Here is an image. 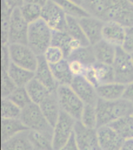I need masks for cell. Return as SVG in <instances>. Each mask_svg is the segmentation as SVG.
<instances>
[{
    "mask_svg": "<svg viewBox=\"0 0 133 150\" xmlns=\"http://www.w3.org/2000/svg\"><path fill=\"white\" fill-rule=\"evenodd\" d=\"M97 128L109 125L117 119L132 115L133 103L122 98L116 100H104L99 99L96 104Z\"/></svg>",
    "mask_w": 133,
    "mask_h": 150,
    "instance_id": "obj_1",
    "label": "cell"
},
{
    "mask_svg": "<svg viewBox=\"0 0 133 150\" xmlns=\"http://www.w3.org/2000/svg\"><path fill=\"white\" fill-rule=\"evenodd\" d=\"M129 5L127 0H83V6L90 16L104 22H117Z\"/></svg>",
    "mask_w": 133,
    "mask_h": 150,
    "instance_id": "obj_2",
    "label": "cell"
},
{
    "mask_svg": "<svg viewBox=\"0 0 133 150\" xmlns=\"http://www.w3.org/2000/svg\"><path fill=\"white\" fill-rule=\"evenodd\" d=\"M53 30L42 19L29 24L27 45L37 56H42L52 45Z\"/></svg>",
    "mask_w": 133,
    "mask_h": 150,
    "instance_id": "obj_3",
    "label": "cell"
},
{
    "mask_svg": "<svg viewBox=\"0 0 133 150\" xmlns=\"http://www.w3.org/2000/svg\"><path fill=\"white\" fill-rule=\"evenodd\" d=\"M57 97L62 112L79 121L85 103L74 92L70 86H59Z\"/></svg>",
    "mask_w": 133,
    "mask_h": 150,
    "instance_id": "obj_4",
    "label": "cell"
},
{
    "mask_svg": "<svg viewBox=\"0 0 133 150\" xmlns=\"http://www.w3.org/2000/svg\"><path fill=\"white\" fill-rule=\"evenodd\" d=\"M20 119L28 130L45 132L53 136V127L45 118L37 104L32 103L22 109Z\"/></svg>",
    "mask_w": 133,
    "mask_h": 150,
    "instance_id": "obj_5",
    "label": "cell"
},
{
    "mask_svg": "<svg viewBox=\"0 0 133 150\" xmlns=\"http://www.w3.org/2000/svg\"><path fill=\"white\" fill-rule=\"evenodd\" d=\"M115 82L126 85L133 82V58L122 47H117L112 64Z\"/></svg>",
    "mask_w": 133,
    "mask_h": 150,
    "instance_id": "obj_6",
    "label": "cell"
},
{
    "mask_svg": "<svg viewBox=\"0 0 133 150\" xmlns=\"http://www.w3.org/2000/svg\"><path fill=\"white\" fill-rule=\"evenodd\" d=\"M76 120L62 111L56 124L53 127L52 143L54 150H59L68 142L74 134Z\"/></svg>",
    "mask_w": 133,
    "mask_h": 150,
    "instance_id": "obj_7",
    "label": "cell"
},
{
    "mask_svg": "<svg viewBox=\"0 0 133 150\" xmlns=\"http://www.w3.org/2000/svg\"><path fill=\"white\" fill-rule=\"evenodd\" d=\"M11 62L21 67L35 72L38 63V56L27 45H8Z\"/></svg>",
    "mask_w": 133,
    "mask_h": 150,
    "instance_id": "obj_8",
    "label": "cell"
},
{
    "mask_svg": "<svg viewBox=\"0 0 133 150\" xmlns=\"http://www.w3.org/2000/svg\"><path fill=\"white\" fill-rule=\"evenodd\" d=\"M28 28L29 23L22 16L20 8L13 9L8 30V45H27Z\"/></svg>",
    "mask_w": 133,
    "mask_h": 150,
    "instance_id": "obj_9",
    "label": "cell"
},
{
    "mask_svg": "<svg viewBox=\"0 0 133 150\" xmlns=\"http://www.w3.org/2000/svg\"><path fill=\"white\" fill-rule=\"evenodd\" d=\"M41 19L54 31H66L67 15L53 0H48L42 7Z\"/></svg>",
    "mask_w": 133,
    "mask_h": 150,
    "instance_id": "obj_10",
    "label": "cell"
},
{
    "mask_svg": "<svg viewBox=\"0 0 133 150\" xmlns=\"http://www.w3.org/2000/svg\"><path fill=\"white\" fill-rule=\"evenodd\" d=\"M73 135L80 150H100L97 128H88L76 121Z\"/></svg>",
    "mask_w": 133,
    "mask_h": 150,
    "instance_id": "obj_11",
    "label": "cell"
},
{
    "mask_svg": "<svg viewBox=\"0 0 133 150\" xmlns=\"http://www.w3.org/2000/svg\"><path fill=\"white\" fill-rule=\"evenodd\" d=\"M70 86L85 104H97L99 97L96 87L85 76L74 77Z\"/></svg>",
    "mask_w": 133,
    "mask_h": 150,
    "instance_id": "obj_12",
    "label": "cell"
},
{
    "mask_svg": "<svg viewBox=\"0 0 133 150\" xmlns=\"http://www.w3.org/2000/svg\"><path fill=\"white\" fill-rule=\"evenodd\" d=\"M86 77L95 87L100 85L115 82L112 65L96 62L87 67Z\"/></svg>",
    "mask_w": 133,
    "mask_h": 150,
    "instance_id": "obj_13",
    "label": "cell"
},
{
    "mask_svg": "<svg viewBox=\"0 0 133 150\" xmlns=\"http://www.w3.org/2000/svg\"><path fill=\"white\" fill-rule=\"evenodd\" d=\"M97 135L100 150H120L125 140L111 125L98 127Z\"/></svg>",
    "mask_w": 133,
    "mask_h": 150,
    "instance_id": "obj_14",
    "label": "cell"
},
{
    "mask_svg": "<svg viewBox=\"0 0 133 150\" xmlns=\"http://www.w3.org/2000/svg\"><path fill=\"white\" fill-rule=\"evenodd\" d=\"M78 20L90 45H95L103 39L102 31L104 21L93 16H86Z\"/></svg>",
    "mask_w": 133,
    "mask_h": 150,
    "instance_id": "obj_15",
    "label": "cell"
},
{
    "mask_svg": "<svg viewBox=\"0 0 133 150\" xmlns=\"http://www.w3.org/2000/svg\"><path fill=\"white\" fill-rule=\"evenodd\" d=\"M126 33V27H125L116 21H108L104 23L102 38L109 44L116 47H122L124 43Z\"/></svg>",
    "mask_w": 133,
    "mask_h": 150,
    "instance_id": "obj_16",
    "label": "cell"
},
{
    "mask_svg": "<svg viewBox=\"0 0 133 150\" xmlns=\"http://www.w3.org/2000/svg\"><path fill=\"white\" fill-rule=\"evenodd\" d=\"M34 74V78L41 82L51 92L56 93L59 85L55 80L51 65L46 62L43 56H38V63Z\"/></svg>",
    "mask_w": 133,
    "mask_h": 150,
    "instance_id": "obj_17",
    "label": "cell"
},
{
    "mask_svg": "<svg viewBox=\"0 0 133 150\" xmlns=\"http://www.w3.org/2000/svg\"><path fill=\"white\" fill-rule=\"evenodd\" d=\"M52 45L59 47L63 51L66 58H68L72 52L83 45L70 36L66 31H54L52 35Z\"/></svg>",
    "mask_w": 133,
    "mask_h": 150,
    "instance_id": "obj_18",
    "label": "cell"
},
{
    "mask_svg": "<svg viewBox=\"0 0 133 150\" xmlns=\"http://www.w3.org/2000/svg\"><path fill=\"white\" fill-rule=\"evenodd\" d=\"M39 107L45 118L52 127H54L62 112L56 93H52L41 104H39Z\"/></svg>",
    "mask_w": 133,
    "mask_h": 150,
    "instance_id": "obj_19",
    "label": "cell"
},
{
    "mask_svg": "<svg viewBox=\"0 0 133 150\" xmlns=\"http://www.w3.org/2000/svg\"><path fill=\"white\" fill-rule=\"evenodd\" d=\"M92 47L97 62L112 65L116 56L117 47L113 46L103 39L92 45Z\"/></svg>",
    "mask_w": 133,
    "mask_h": 150,
    "instance_id": "obj_20",
    "label": "cell"
},
{
    "mask_svg": "<svg viewBox=\"0 0 133 150\" xmlns=\"http://www.w3.org/2000/svg\"><path fill=\"white\" fill-rule=\"evenodd\" d=\"M27 131L28 129L20 118H2V142Z\"/></svg>",
    "mask_w": 133,
    "mask_h": 150,
    "instance_id": "obj_21",
    "label": "cell"
},
{
    "mask_svg": "<svg viewBox=\"0 0 133 150\" xmlns=\"http://www.w3.org/2000/svg\"><path fill=\"white\" fill-rule=\"evenodd\" d=\"M96 90L99 99L104 100H116L122 98L125 85L112 82L99 86Z\"/></svg>",
    "mask_w": 133,
    "mask_h": 150,
    "instance_id": "obj_22",
    "label": "cell"
},
{
    "mask_svg": "<svg viewBox=\"0 0 133 150\" xmlns=\"http://www.w3.org/2000/svg\"><path fill=\"white\" fill-rule=\"evenodd\" d=\"M9 77L16 87H25L34 78V72L11 63L7 70Z\"/></svg>",
    "mask_w": 133,
    "mask_h": 150,
    "instance_id": "obj_23",
    "label": "cell"
},
{
    "mask_svg": "<svg viewBox=\"0 0 133 150\" xmlns=\"http://www.w3.org/2000/svg\"><path fill=\"white\" fill-rule=\"evenodd\" d=\"M51 69L59 86H70L74 76L70 71L67 58H65L55 65H51Z\"/></svg>",
    "mask_w": 133,
    "mask_h": 150,
    "instance_id": "obj_24",
    "label": "cell"
},
{
    "mask_svg": "<svg viewBox=\"0 0 133 150\" xmlns=\"http://www.w3.org/2000/svg\"><path fill=\"white\" fill-rule=\"evenodd\" d=\"M25 87L30 97L32 103L37 105L41 104L52 93L45 86L35 78L33 79Z\"/></svg>",
    "mask_w": 133,
    "mask_h": 150,
    "instance_id": "obj_25",
    "label": "cell"
},
{
    "mask_svg": "<svg viewBox=\"0 0 133 150\" xmlns=\"http://www.w3.org/2000/svg\"><path fill=\"white\" fill-rule=\"evenodd\" d=\"M27 134L34 150H54L52 134L32 130L27 131Z\"/></svg>",
    "mask_w": 133,
    "mask_h": 150,
    "instance_id": "obj_26",
    "label": "cell"
},
{
    "mask_svg": "<svg viewBox=\"0 0 133 150\" xmlns=\"http://www.w3.org/2000/svg\"><path fill=\"white\" fill-rule=\"evenodd\" d=\"M2 150H34L27 132H22L2 143Z\"/></svg>",
    "mask_w": 133,
    "mask_h": 150,
    "instance_id": "obj_27",
    "label": "cell"
},
{
    "mask_svg": "<svg viewBox=\"0 0 133 150\" xmlns=\"http://www.w3.org/2000/svg\"><path fill=\"white\" fill-rule=\"evenodd\" d=\"M111 125L125 139H133V114L117 119Z\"/></svg>",
    "mask_w": 133,
    "mask_h": 150,
    "instance_id": "obj_28",
    "label": "cell"
},
{
    "mask_svg": "<svg viewBox=\"0 0 133 150\" xmlns=\"http://www.w3.org/2000/svg\"><path fill=\"white\" fill-rule=\"evenodd\" d=\"M53 1L61 7L67 16H71L79 20L86 16H90L88 12L84 9L83 6H79L70 0H53Z\"/></svg>",
    "mask_w": 133,
    "mask_h": 150,
    "instance_id": "obj_29",
    "label": "cell"
},
{
    "mask_svg": "<svg viewBox=\"0 0 133 150\" xmlns=\"http://www.w3.org/2000/svg\"><path fill=\"white\" fill-rule=\"evenodd\" d=\"M67 59L79 61L86 66H90L97 62L92 45L82 46L72 52Z\"/></svg>",
    "mask_w": 133,
    "mask_h": 150,
    "instance_id": "obj_30",
    "label": "cell"
},
{
    "mask_svg": "<svg viewBox=\"0 0 133 150\" xmlns=\"http://www.w3.org/2000/svg\"><path fill=\"white\" fill-rule=\"evenodd\" d=\"M66 31L72 38L79 40L83 46L90 45L86 35L84 34L83 30L81 25L77 19L71 17V16H67Z\"/></svg>",
    "mask_w": 133,
    "mask_h": 150,
    "instance_id": "obj_31",
    "label": "cell"
},
{
    "mask_svg": "<svg viewBox=\"0 0 133 150\" xmlns=\"http://www.w3.org/2000/svg\"><path fill=\"white\" fill-rule=\"evenodd\" d=\"M42 7L41 5L25 2L20 9L23 18L30 24L41 19Z\"/></svg>",
    "mask_w": 133,
    "mask_h": 150,
    "instance_id": "obj_32",
    "label": "cell"
},
{
    "mask_svg": "<svg viewBox=\"0 0 133 150\" xmlns=\"http://www.w3.org/2000/svg\"><path fill=\"white\" fill-rule=\"evenodd\" d=\"M81 123L86 127L97 128V114L96 105L85 104L81 114Z\"/></svg>",
    "mask_w": 133,
    "mask_h": 150,
    "instance_id": "obj_33",
    "label": "cell"
},
{
    "mask_svg": "<svg viewBox=\"0 0 133 150\" xmlns=\"http://www.w3.org/2000/svg\"><path fill=\"white\" fill-rule=\"evenodd\" d=\"M7 98H9L10 100L13 101L16 105L18 106L21 109H23L32 103V101L26 90V87H16Z\"/></svg>",
    "mask_w": 133,
    "mask_h": 150,
    "instance_id": "obj_34",
    "label": "cell"
},
{
    "mask_svg": "<svg viewBox=\"0 0 133 150\" xmlns=\"http://www.w3.org/2000/svg\"><path fill=\"white\" fill-rule=\"evenodd\" d=\"M22 109L7 97H2V118H20Z\"/></svg>",
    "mask_w": 133,
    "mask_h": 150,
    "instance_id": "obj_35",
    "label": "cell"
},
{
    "mask_svg": "<svg viewBox=\"0 0 133 150\" xmlns=\"http://www.w3.org/2000/svg\"><path fill=\"white\" fill-rule=\"evenodd\" d=\"M42 56L44 57V58L50 65H55L57 63L60 62L61 61L66 58L63 51L61 48H59V47L54 46V45H51L45 51Z\"/></svg>",
    "mask_w": 133,
    "mask_h": 150,
    "instance_id": "obj_36",
    "label": "cell"
},
{
    "mask_svg": "<svg viewBox=\"0 0 133 150\" xmlns=\"http://www.w3.org/2000/svg\"><path fill=\"white\" fill-rule=\"evenodd\" d=\"M16 88L7 71H2V97H8Z\"/></svg>",
    "mask_w": 133,
    "mask_h": 150,
    "instance_id": "obj_37",
    "label": "cell"
},
{
    "mask_svg": "<svg viewBox=\"0 0 133 150\" xmlns=\"http://www.w3.org/2000/svg\"><path fill=\"white\" fill-rule=\"evenodd\" d=\"M68 61H69L70 71L72 72V76L74 77L85 76L88 66H86L79 61L69 60V59Z\"/></svg>",
    "mask_w": 133,
    "mask_h": 150,
    "instance_id": "obj_38",
    "label": "cell"
},
{
    "mask_svg": "<svg viewBox=\"0 0 133 150\" xmlns=\"http://www.w3.org/2000/svg\"><path fill=\"white\" fill-rule=\"evenodd\" d=\"M122 48L129 54H133V27H127Z\"/></svg>",
    "mask_w": 133,
    "mask_h": 150,
    "instance_id": "obj_39",
    "label": "cell"
},
{
    "mask_svg": "<svg viewBox=\"0 0 133 150\" xmlns=\"http://www.w3.org/2000/svg\"><path fill=\"white\" fill-rule=\"evenodd\" d=\"M11 63L8 45H2V71H7Z\"/></svg>",
    "mask_w": 133,
    "mask_h": 150,
    "instance_id": "obj_40",
    "label": "cell"
},
{
    "mask_svg": "<svg viewBox=\"0 0 133 150\" xmlns=\"http://www.w3.org/2000/svg\"><path fill=\"white\" fill-rule=\"evenodd\" d=\"M122 98L133 103V82L125 85V90Z\"/></svg>",
    "mask_w": 133,
    "mask_h": 150,
    "instance_id": "obj_41",
    "label": "cell"
},
{
    "mask_svg": "<svg viewBox=\"0 0 133 150\" xmlns=\"http://www.w3.org/2000/svg\"><path fill=\"white\" fill-rule=\"evenodd\" d=\"M59 150H80L76 144V142L75 140L74 135H72V138L68 141L67 143L60 149Z\"/></svg>",
    "mask_w": 133,
    "mask_h": 150,
    "instance_id": "obj_42",
    "label": "cell"
},
{
    "mask_svg": "<svg viewBox=\"0 0 133 150\" xmlns=\"http://www.w3.org/2000/svg\"><path fill=\"white\" fill-rule=\"evenodd\" d=\"M7 6L10 9H13L16 8H21L24 4V0H4Z\"/></svg>",
    "mask_w": 133,
    "mask_h": 150,
    "instance_id": "obj_43",
    "label": "cell"
},
{
    "mask_svg": "<svg viewBox=\"0 0 133 150\" xmlns=\"http://www.w3.org/2000/svg\"><path fill=\"white\" fill-rule=\"evenodd\" d=\"M120 150H133V139L125 140Z\"/></svg>",
    "mask_w": 133,
    "mask_h": 150,
    "instance_id": "obj_44",
    "label": "cell"
},
{
    "mask_svg": "<svg viewBox=\"0 0 133 150\" xmlns=\"http://www.w3.org/2000/svg\"><path fill=\"white\" fill-rule=\"evenodd\" d=\"M47 1L48 0H24V3L25 2H27V3H35V4L41 5V6H43Z\"/></svg>",
    "mask_w": 133,
    "mask_h": 150,
    "instance_id": "obj_45",
    "label": "cell"
},
{
    "mask_svg": "<svg viewBox=\"0 0 133 150\" xmlns=\"http://www.w3.org/2000/svg\"><path fill=\"white\" fill-rule=\"evenodd\" d=\"M72 2L76 3V4L79 5V6H83V0H70Z\"/></svg>",
    "mask_w": 133,
    "mask_h": 150,
    "instance_id": "obj_46",
    "label": "cell"
},
{
    "mask_svg": "<svg viewBox=\"0 0 133 150\" xmlns=\"http://www.w3.org/2000/svg\"><path fill=\"white\" fill-rule=\"evenodd\" d=\"M127 1H128V2L132 5V6H133V0H127Z\"/></svg>",
    "mask_w": 133,
    "mask_h": 150,
    "instance_id": "obj_47",
    "label": "cell"
},
{
    "mask_svg": "<svg viewBox=\"0 0 133 150\" xmlns=\"http://www.w3.org/2000/svg\"><path fill=\"white\" fill-rule=\"evenodd\" d=\"M132 58H133V54H132Z\"/></svg>",
    "mask_w": 133,
    "mask_h": 150,
    "instance_id": "obj_48",
    "label": "cell"
}]
</instances>
